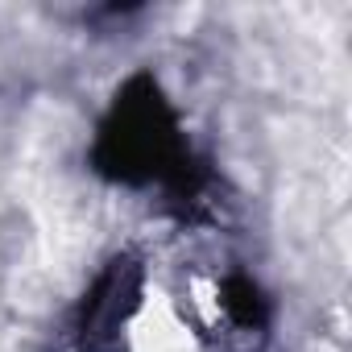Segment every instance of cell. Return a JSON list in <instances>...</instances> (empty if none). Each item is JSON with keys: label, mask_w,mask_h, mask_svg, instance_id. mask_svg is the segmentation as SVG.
<instances>
[{"label": "cell", "mask_w": 352, "mask_h": 352, "mask_svg": "<svg viewBox=\"0 0 352 352\" xmlns=\"http://www.w3.org/2000/svg\"><path fill=\"white\" fill-rule=\"evenodd\" d=\"M141 265L137 257H112L79 311V352H120V336L141 307Z\"/></svg>", "instance_id": "2"}, {"label": "cell", "mask_w": 352, "mask_h": 352, "mask_svg": "<svg viewBox=\"0 0 352 352\" xmlns=\"http://www.w3.org/2000/svg\"><path fill=\"white\" fill-rule=\"evenodd\" d=\"M220 302H224L228 319L245 331H261L270 323V298L249 274H228L220 286Z\"/></svg>", "instance_id": "3"}, {"label": "cell", "mask_w": 352, "mask_h": 352, "mask_svg": "<svg viewBox=\"0 0 352 352\" xmlns=\"http://www.w3.org/2000/svg\"><path fill=\"white\" fill-rule=\"evenodd\" d=\"M91 170L116 187H162L170 199H199L208 166L191 153L179 112L149 71L129 75L91 141Z\"/></svg>", "instance_id": "1"}]
</instances>
